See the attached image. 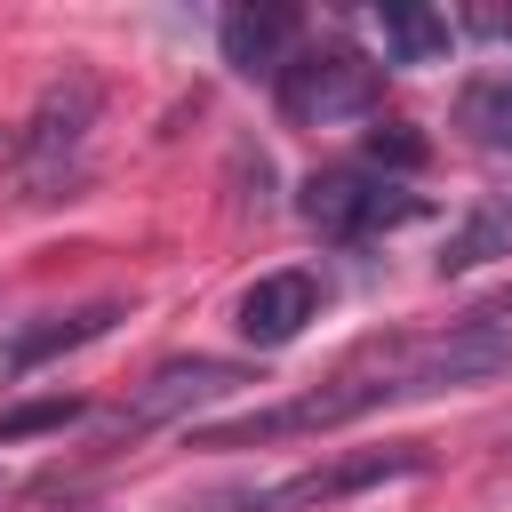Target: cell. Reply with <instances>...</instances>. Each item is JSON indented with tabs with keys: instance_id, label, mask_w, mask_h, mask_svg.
<instances>
[{
	"instance_id": "1",
	"label": "cell",
	"mask_w": 512,
	"mask_h": 512,
	"mask_svg": "<svg viewBox=\"0 0 512 512\" xmlns=\"http://www.w3.org/2000/svg\"><path fill=\"white\" fill-rule=\"evenodd\" d=\"M400 400H416V384H408V368H400V352H392V360L344 368V376H328V384H312V392H296V400H280V408L208 424V432H192V448H264V440H296V432H336V424H352V416H368V408H400Z\"/></svg>"
},
{
	"instance_id": "2",
	"label": "cell",
	"mask_w": 512,
	"mask_h": 512,
	"mask_svg": "<svg viewBox=\"0 0 512 512\" xmlns=\"http://www.w3.org/2000/svg\"><path fill=\"white\" fill-rule=\"evenodd\" d=\"M272 104L288 128H336V120H376L384 104V64L360 48H296L272 72Z\"/></svg>"
},
{
	"instance_id": "3",
	"label": "cell",
	"mask_w": 512,
	"mask_h": 512,
	"mask_svg": "<svg viewBox=\"0 0 512 512\" xmlns=\"http://www.w3.org/2000/svg\"><path fill=\"white\" fill-rule=\"evenodd\" d=\"M96 112H104L96 72H64V80H48V88H40L32 120L16 128V176H24V192H32V200H56V192L80 176V152H88Z\"/></svg>"
},
{
	"instance_id": "4",
	"label": "cell",
	"mask_w": 512,
	"mask_h": 512,
	"mask_svg": "<svg viewBox=\"0 0 512 512\" xmlns=\"http://www.w3.org/2000/svg\"><path fill=\"white\" fill-rule=\"evenodd\" d=\"M296 208H304V224H312L320 240L360 248V240H376V232L416 224V216H424V192H408L400 176H376V168L344 160V168H312Z\"/></svg>"
},
{
	"instance_id": "5",
	"label": "cell",
	"mask_w": 512,
	"mask_h": 512,
	"mask_svg": "<svg viewBox=\"0 0 512 512\" xmlns=\"http://www.w3.org/2000/svg\"><path fill=\"white\" fill-rule=\"evenodd\" d=\"M416 472H424V448H416V440H392V448H352V456H336V464H312V472H296V480H280V488L216 496L208 512H328V504H344V496H360V488L416 480Z\"/></svg>"
},
{
	"instance_id": "6",
	"label": "cell",
	"mask_w": 512,
	"mask_h": 512,
	"mask_svg": "<svg viewBox=\"0 0 512 512\" xmlns=\"http://www.w3.org/2000/svg\"><path fill=\"white\" fill-rule=\"evenodd\" d=\"M400 368H408L416 400L504 384V376H512V320H504V312H480V320H456V328H440V336H416V344H400Z\"/></svg>"
},
{
	"instance_id": "7",
	"label": "cell",
	"mask_w": 512,
	"mask_h": 512,
	"mask_svg": "<svg viewBox=\"0 0 512 512\" xmlns=\"http://www.w3.org/2000/svg\"><path fill=\"white\" fill-rule=\"evenodd\" d=\"M240 384H248V368H240V360H216V352L160 360V368L136 384V400L120 408V432H152V424H168V416H192V408L216 400V392H240Z\"/></svg>"
},
{
	"instance_id": "8",
	"label": "cell",
	"mask_w": 512,
	"mask_h": 512,
	"mask_svg": "<svg viewBox=\"0 0 512 512\" xmlns=\"http://www.w3.org/2000/svg\"><path fill=\"white\" fill-rule=\"evenodd\" d=\"M232 320H240V336H248L256 352H280V344H296V336L320 320V272H304V264L256 272V280L240 288Z\"/></svg>"
},
{
	"instance_id": "9",
	"label": "cell",
	"mask_w": 512,
	"mask_h": 512,
	"mask_svg": "<svg viewBox=\"0 0 512 512\" xmlns=\"http://www.w3.org/2000/svg\"><path fill=\"white\" fill-rule=\"evenodd\" d=\"M112 320H120V304H112V296H104V304H80V312H40V320H24V328L0 344V376H32V368H48V360H64V352L96 344Z\"/></svg>"
},
{
	"instance_id": "10",
	"label": "cell",
	"mask_w": 512,
	"mask_h": 512,
	"mask_svg": "<svg viewBox=\"0 0 512 512\" xmlns=\"http://www.w3.org/2000/svg\"><path fill=\"white\" fill-rule=\"evenodd\" d=\"M296 32H304V16H296V8H280V0H264V8H224L216 48H224V64H232V72H248V80L264 72V80H272V72L288 64V40H296Z\"/></svg>"
},
{
	"instance_id": "11",
	"label": "cell",
	"mask_w": 512,
	"mask_h": 512,
	"mask_svg": "<svg viewBox=\"0 0 512 512\" xmlns=\"http://www.w3.org/2000/svg\"><path fill=\"white\" fill-rule=\"evenodd\" d=\"M496 256H512V192H488V200H472L456 224H448V240H440V280H456V272H480V264H496Z\"/></svg>"
},
{
	"instance_id": "12",
	"label": "cell",
	"mask_w": 512,
	"mask_h": 512,
	"mask_svg": "<svg viewBox=\"0 0 512 512\" xmlns=\"http://www.w3.org/2000/svg\"><path fill=\"white\" fill-rule=\"evenodd\" d=\"M376 32H384V64H440L448 40H456V24L440 8H416V0H384Z\"/></svg>"
},
{
	"instance_id": "13",
	"label": "cell",
	"mask_w": 512,
	"mask_h": 512,
	"mask_svg": "<svg viewBox=\"0 0 512 512\" xmlns=\"http://www.w3.org/2000/svg\"><path fill=\"white\" fill-rule=\"evenodd\" d=\"M456 128H464L480 152H512V64L472 72V80L456 88Z\"/></svg>"
},
{
	"instance_id": "14",
	"label": "cell",
	"mask_w": 512,
	"mask_h": 512,
	"mask_svg": "<svg viewBox=\"0 0 512 512\" xmlns=\"http://www.w3.org/2000/svg\"><path fill=\"white\" fill-rule=\"evenodd\" d=\"M80 416H88V400H80V392L24 400V408H8V416H0V448H16V440H40V432H64V424H80Z\"/></svg>"
},
{
	"instance_id": "15",
	"label": "cell",
	"mask_w": 512,
	"mask_h": 512,
	"mask_svg": "<svg viewBox=\"0 0 512 512\" xmlns=\"http://www.w3.org/2000/svg\"><path fill=\"white\" fill-rule=\"evenodd\" d=\"M424 152H432V144H424L408 120H376V128H368V160H360V168L392 176V168H424Z\"/></svg>"
},
{
	"instance_id": "16",
	"label": "cell",
	"mask_w": 512,
	"mask_h": 512,
	"mask_svg": "<svg viewBox=\"0 0 512 512\" xmlns=\"http://www.w3.org/2000/svg\"><path fill=\"white\" fill-rule=\"evenodd\" d=\"M464 32H480V40H512V16H504V8H472Z\"/></svg>"
}]
</instances>
